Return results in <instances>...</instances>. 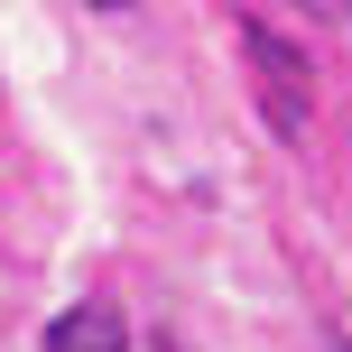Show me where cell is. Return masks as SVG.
<instances>
[{
  "instance_id": "2",
  "label": "cell",
  "mask_w": 352,
  "mask_h": 352,
  "mask_svg": "<svg viewBox=\"0 0 352 352\" xmlns=\"http://www.w3.org/2000/svg\"><path fill=\"white\" fill-rule=\"evenodd\" d=\"M47 352H130V324H121V306L84 297V306H65L47 324Z\"/></svg>"
},
{
  "instance_id": "3",
  "label": "cell",
  "mask_w": 352,
  "mask_h": 352,
  "mask_svg": "<svg viewBox=\"0 0 352 352\" xmlns=\"http://www.w3.org/2000/svg\"><path fill=\"white\" fill-rule=\"evenodd\" d=\"M140 352H186V343H176V334H148V343H140Z\"/></svg>"
},
{
  "instance_id": "1",
  "label": "cell",
  "mask_w": 352,
  "mask_h": 352,
  "mask_svg": "<svg viewBox=\"0 0 352 352\" xmlns=\"http://www.w3.org/2000/svg\"><path fill=\"white\" fill-rule=\"evenodd\" d=\"M241 56H250V65L269 74V84H260V102H269V121H278L287 140H297V130H306V56L287 47V37L269 28V19H241Z\"/></svg>"
}]
</instances>
